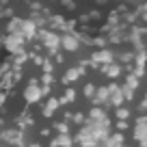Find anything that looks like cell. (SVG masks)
<instances>
[{"instance_id": "7a4b0ae2", "label": "cell", "mask_w": 147, "mask_h": 147, "mask_svg": "<svg viewBox=\"0 0 147 147\" xmlns=\"http://www.w3.org/2000/svg\"><path fill=\"white\" fill-rule=\"evenodd\" d=\"M84 93H87V95H91V93H93V84H87V87H84Z\"/></svg>"}, {"instance_id": "3957f363", "label": "cell", "mask_w": 147, "mask_h": 147, "mask_svg": "<svg viewBox=\"0 0 147 147\" xmlns=\"http://www.w3.org/2000/svg\"><path fill=\"white\" fill-rule=\"evenodd\" d=\"M0 102H5V95H0Z\"/></svg>"}, {"instance_id": "6da1fadb", "label": "cell", "mask_w": 147, "mask_h": 147, "mask_svg": "<svg viewBox=\"0 0 147 147\" xmlns=\"http://www.w3.org/2000/svg\"><path fill=\"white\" fill-rule=\"evenodd\" d=\"M117 115H119L121 119H125V117H128V110H125V108H119V110H117Z\"/></svg>"}]
</instances>
